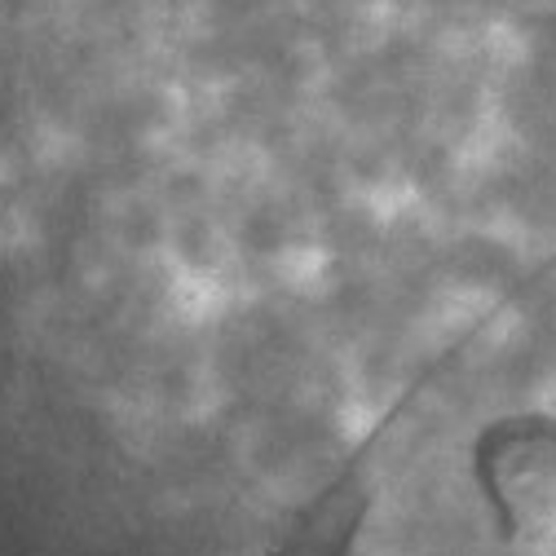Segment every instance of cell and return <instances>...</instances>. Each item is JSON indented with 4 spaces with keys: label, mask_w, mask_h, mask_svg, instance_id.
<instances>
[{
    "label": "cell",
    "mask_w": 556,
    "mask_h": 556,
    "mask_svg": "<svg viewBox=\"0 0 556 556\" xmlns=\"http://www.w3.org/2000/svg\"><path fill=\"white\" fill-rule=\"evenodd\" d=\"M371 504H376V485L367 468L350 464L301 508V517L265 556H354Z\"/></svg>",
    "instance_id": "7a4b0ae2"
},
{
    "label": "cell",
    "mask_w": 556,
    "mask_h": 556,
    "mask_svg": "<svg viewBox=\"0 0 556 556\" xmlns=\"http://www.w3.org/2000/svg\"><path fill=\"white\" fill-rule=\"evenodd\" d=\"M468 477L504 556H556V420L517 410L491 420L468 451Z\"/></svg>",
    "instance_id": "6da1fadb"
}]
</instances>
